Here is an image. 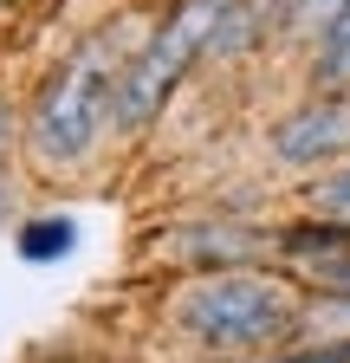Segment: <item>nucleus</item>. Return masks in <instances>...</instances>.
Wrapping results in <instances>:
<instances>
[{"mask_svg":"<svg viewBox=\"0 0 350 363\" xmlns=\"http://www.w3.org/2000/svg\"><path fill=\"white\" fill-rule=\"evenodd\" d=\"M117 104V65H111V33L84 39L78 52L46 78L26 123V143L39 162H78L104 136V117Z\"/></svg>","mask_w":350,"mask_h":363,"instance_id":"obj_2","label":"nucleus"},{"mask_svg":"<svg viewBox=\"0 0 350 363\" xmlns=\"http://www.w3.org/2000/svg\"><path fill=\"white\" fill-rule=\"evenodd\" d=\"M221 20H227V0H182V7L156 26V39L117 72L111 123H117V130H143V123L169 104V91L182 84V72L195 65V52L214 39V26H221Z\"/></svg>","mask_w":350,"mask_h":363,"instance_id":"obj_3","label":"nucleus"},{"mask_svg":"<svg viewBox=\"0 0 350 363\" xmlns=\"http://www.w3.org/2000/svg\"><path fill=\"white\" fill-rule=\"evenodd\" d=\"M0 220H7V169H0Z\"/></svg>","mask_w":350,"mask_h":363,"instance_id":"obj_8","label":"nucleus"},{"mask_svg":"<svg viewBox=\"0 0 350 363\" xmlns=\"http://www.w3.org/2000/svg\"><path fill=\"white\" fill-rule=\"evenodd\" d=\"M72 234H78L72 220H33L20 234V253L26 259H59V253H72Z\"/></svg>","mask_w":350,"mask_h":363,"instance_id":"obj_5","label":"nucleus"},{"mask_svg":"<svg viewBox=\"0 0 350 363\" xmlns=\"http://www.w3.org/2000/svg\"><path fill=\"white\" fill-rule=\"evenodd\" d=\"M175 331L208 350H266L298 331V298L266 272H208L175 298Z\"/></svg>","mask_w":350,"mask_h":363,"instance_id":"obj_1","label":"nucleus"},{"mask_svg":"<svg viewBox=\"0 0 350 363\" xmlns=\"http://www.w3.org/2000/svg\"><path fill=\"white\" fill-rule=\"evenodd\" d=\"M273 150L279 162H331L350 150V98L331 91V98H312L305 111H292L279 130H273Z\"/></svg>","mask_w":350,"mask_h":363,"instance_id":"obj_4","label":"nucleus"},{"mask_svg":"<svg viewBox=\"0 0 350 363\" xmlns=\"http://www.w3.org/2000/svg\"><path fill=\"white\" fill-rule=\"evenodd\" d=\"M279 363H350V337L344 344H318V350H298V357H279Z\"/></svg>","mask_w":350,"mask_h":363,"instance_id":"obj_7","label":"nucleus"},{"mask_svg":"<svg viewBox=\"0 0 350 363\" xmlns=\"http://www.w3.org/2000/svg\"><path fill=\"white\" fill-rule=\"evenodd\" d=\"M312 208H318L331 227H350V169H337L331 182H318V189H312Z\"/></svg>","mask_w":350,"mask_h":363,"instance_id":"obj_6","label":"nucleus"}]
</instances>
